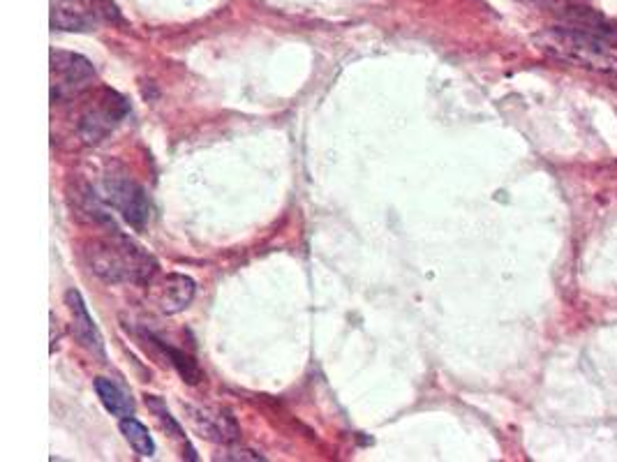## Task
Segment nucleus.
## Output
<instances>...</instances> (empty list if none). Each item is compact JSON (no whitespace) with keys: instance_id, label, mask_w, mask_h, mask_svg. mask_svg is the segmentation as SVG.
I'll return each mask as SVG.
<instances>
[{"instance_id":"20e7f679","label":"nucleus","mask_w":617,"mask_h":462,"mask_svg":"<svg viewBox=\"0 0 617 462\" xmlns=\"http://www.w3.org/2000/svg\"><path fill=\"white\" fill-rule=\"evenodd\" d=\"M188 419L199 435L218 444H234L241 437V430L236 426L234 416L225 409L211 407H188Z\"/></svg>"},{"instance_id":"1a4fd4ad","label":"nucleus","mask_w":617,"mask_h":462,"mask_svg":"<svg viewBox=\"0 0 617 462\" xmlns=\"http://www.w3.org/2000/svg\"><path fill=\"white\" fill-rule=\"evenodd\" d=\"M121 432H123V437L128 439V444L132 446V449H135L139 458L155 456V442L144 423H139L137 419L128 416V419H121Z\"/></svg>"},{"instance_id":"9d476101","label":"nucleus","mask_w":617,"mask_h":462,"mask_svg":"<svg viewBox=\"0 0 617 462\" xmlns=\"http://www.w3.org/2000/svg\"><path fill=\"white\" fill-rule=\"evenodd\" d=\"M162 349H165V354L169 356V363H172L178 375L183 377V382H188V384H199V382H202L204 372L199 370V365H197L195 359H192V356L178 352V349L167 347V345H162Z\"/></svg>"},{"instance_id":"f8f14e48","label":"nucleus","mask_w":617,"mask_h":462,"mask_svg":"<svg viewBox=\"0 0 617 462\" xmlns=\"http://www.w3.org/2000/svg\"><path fill=\"white\" fill-rule=\"evenodd\" d=\"M225 460H264V456H259V453L250 451V449H243V451H229L222 456Z\"/></svg>"},{"instance_id":"0eeeda50","label":"nucleus","mask_w":617,"mask_h":462,"mask_svg":"<svg viewBox=\"0 0 617 462\" xmlns=\"http://www.w3.org/2000/svg\"><path fill=\"white\" fill-rule=\"evenodd\" d=\"M195 280L188 278V275L181 273H169L165 280H162V287L158 289V305L165 315H176V312H183L195 298Z\"/></svg>"},{"instance_id":"f03ea898","label":"nucleus","mask_w":617,"mask_h":462,"mask_svg":"<svg viewBox=\"0 0 617 462\" xmlns=\"http://www.w3.org/2000/svg\"><path fill=\"white\" fill-rule=\"evenodd\" d=\"M95 79L93 63L72 51H54L51 54V98L65 100L79 95Z\"/></svg>"},{"instance_id":"6e6552de","label":"nucleus","mask_w":617,"mask_h":462,"mask_svg":"<svg viewBox=\"0 0 617 462\" xmlns=\"http://www.w3.org/2000/svg\"><path fill=\"white\" fill-rule=\"evenodd\" d=\"M95 393H98L100 402L111 416L128 419V416L135 414V402H132V398L121 389V386L111 382V379L107 377L95 379Z\"/></svg>"},{"instance_id":"f257e3e1","label":"nucleus","mask_w":617,"mask_h":462,"mask_svg":"<svg viewBox=\"0 0 617 462\" xmlns=\"http://www.w3.org/2000/svg\"><path fill=\"white\" fill-rule=\"evenodd\" d=\"M86 262L109 285H148L158 273V262L132 238L116 231L86 245Z\"/></svg>"},{"instance_id":"7ed1b4c3","label":"nucleus","mask_w":617,"mask_h":462,"mask_svg":"<svg viewBox=\"0 0 617 462\" xmlns=\"http://www.w3.org/2000/svg\"><path fill=\"white\" fill-rule=\"evenodd\" d=\"M128 114V102L116 91L102 88L98 98L84 111L79 123V134L86 144H98L107 134L116 128Z\"/></svg>"},{"instance_id":"9b49d317","label":"nucleus","mask_w":617,"mask_h":462,"mask_svg":"<svg viewBox=\"0 0 617 462\" xmlns=\"http://www.w3.org/2000/svg\"><path fill=\"white\" fill-rule=\"evenodd\" d=\"M146 405L155 414V419H158V423L162 426V430L167 432V435H172L174 439H185L181 426H178V421L174 419L172 412H169L165 402H162L158 396H146Z\"/></svg>"},{"instance_id":"39448f33","label":"nucleus","mask_w":617,"mask_h":462,"mask_svg":"<svg viewBox=\"0 0 617 462\" xmlns=\"http://www.w3.org/2000/svg\"><path fill=\"white\" fill-rule=\"evenodd\" d=\"M65 303H68L70 315H72V333L74 338H77L81 345H84L88 352L100 356L104 361L107 359V354H104V340L98 326H95L91 312H88L84 298L77 292V289H70L68 294H65Z\"/></svg>"},{"instance_id":"423d86ee","label":"nucleus","mask_w":617,"mask_h":462,"mask_svg":"<svg viewBox=\"0 0 617 462\" xmlns=\"http://www.w3.org/2000/svg\"><path fill=\"white\" fill-rule=\"evenodd\" d=\"M109 195H111V199H114V204L121 208L123 218L130 227H135L137 231L146 227L151 206H148L146 192L141 190L137 183H132V181L109 183Z\"/></svg>"}]
</instances>
